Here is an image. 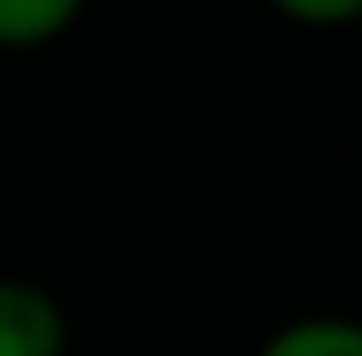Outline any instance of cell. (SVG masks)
I'll list each match as a JSON object with an SVG mask.
<instances>
[{"label":"cell","mask_w":362,"mask_h":356,"mask_svg":"<svg viewBox=\"0 0 362 356\" xmlns=\"http://www.w3.org/2000/svg\"><path fill=\"white\" fill-rule=\"evenodd\" d=\"M66 309L48 285L0 273V356H66Z\"/></svg>","instance_id":"1"},{"label":"cell","mask_w":362,"mask_h":356,"mask_svg":"<svg viewBox=\"0 0 362 356\" xmlns=\"http://www.w3.org/2000/svg\"><path fill=\"white\" fill-rule=\"evenodd\" d=\"M255 356H362V321L351 315H303L262 338Z\"/></svg>","instance_id":"2"},{"label":"cell","mask_w":362,"mask_h":356,"mask_svg":"<svg viewBox=\"0 0 362 356\" xmlns=\"http://www.w3.org/2000/svg\"><path fill=\"white\" fill-rule=\"evenodd\" d=\"M83 0H0V48H48L78 24Z\"/></svg>","instance_id":"3"},{"label":"cell","mask_w":362,"mask_h":356,"mask_svg":"<svg viewBox=\"0 0 362 356\" xmlns=\"http://www.w3.org/2000/svg\"><path fill=\"white\" fill-rule=\"evenodd\" d=\"M274 6L285 12V18H297V24H315V30L362 18V0H274Z\"/></svg>","instance_id":"4"}]
</instances>
